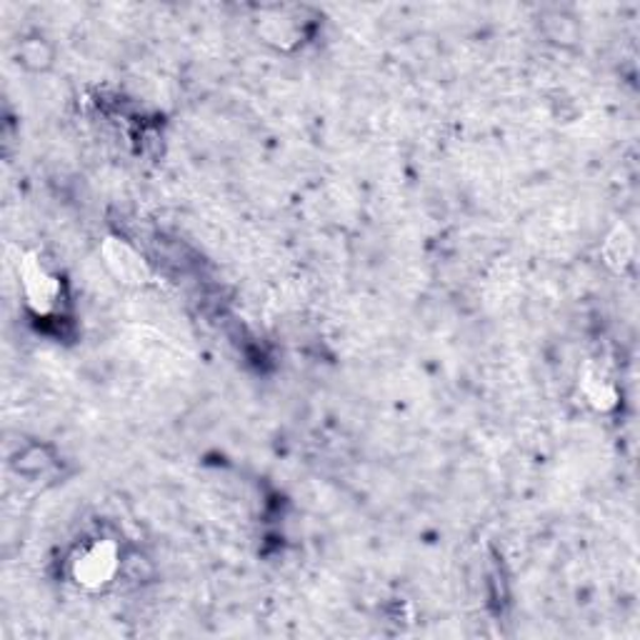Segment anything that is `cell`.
Wrapping results in <instances>:
<instances>
[{"label":"cell","mask_w":640,"mask_h":640,"mask_svg":"<svg viewBox=\"0 0 640 640\" xmlns=\"http://www.w3.org/2000/svg\"><path fill=\"white\" fill-rule=\"evenodd\" d=\"M118 570H121V553L111 541H96L73 561V578L90 591L111 583Z\"/></svg>","instance_id":"obj_1"},{"label":"cell","mask_w":640,"mask_h":640,"mask_svg":"<svg viewBox=\"0 0 640 640\" xmlns=\"http://www.w3.org/2000/svg\"><path fill=\"white\" fill-rule=\"evenodd\" d=\"M21 281L25 288V298L38 313H50L61 298V281L50 275L38 260H25L21 268Z\"/></svg>","instance_id":"obj_2"},{"label":"cell","mask_w":640,"mask_h":640,"mask_svg":"<svg viewBox=\"0 0 640 640\" xmlns=\"http://www.w3.org/2000/svg\"><path fill=\"white\" fill-rule=\"evenodd\" d=\"M103 256H106V263L111 271L121 278L123 283H146L148 281V266L143 263V258L138 256L136 250L131 246H125V243L111 238L106 243L103 248Z\"/></svg>","instance_id":"obj_3"}]
</instances>
